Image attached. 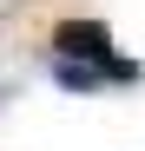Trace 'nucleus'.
<instances>
[{"label": "nucleus", "instance_id": "f257e3e1", "mask_svg": "<svg viewBox=\"0 0 145 151\" xmlns=\"http://www.w3.org/2000/svg\"><path fill=\"white\" fill-rule=\"evenodd\" d=\"M53 46H59V59H112V33L99 20H59Z\"/></svg>", "mask_w": 145, "mask_h": 151}]
</instances>
